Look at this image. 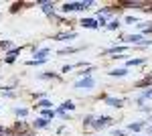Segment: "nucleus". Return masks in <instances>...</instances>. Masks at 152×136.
I'll use <instances>...</instances> for the list:
<instances>
[{
    "instance_id": "39448f33",
    "label": "nucleus",
    "mask_w": 152,
    "mask_h": 136,
    "mask_svg": "<svg viewBox=\"0 0 152 136\" xmlns=\"http://www.w3.org/2000/svg\"><path fill=\"white\" fill-rule=\"evenodd\" d=\"M122 39H124V41H128V43H134V45H140L142 41H144V39H142V35H124Z\"/></svg>"
},
{
    "instance_id": "aec40b11",
    "label": "nucleus",
    "mask_w": 152,
    "mask_h": 136,
    "mask_svg": "<svg viewBox=\"0 0 152 136\" xmlns=\"http://www.w3.org/2000/svg\"><path fill=\"white\" fill-rule=\"evenodd\" d=\"M142 63H144V59H142V57H140V59H130V61H128L130 67H134V65H142Z\"/></svg>"
},
{
    "instance_id": "1a4fd4ad",
    "label": "nucleus",
    "mask_w": 152,
    "mask_h": 136,
    "mask_svg": "<svg viewBox=\"0 0 152 136\" xmlns=\"http://www.w3.org/2000/svg\"><path fill=\"white\" fill-rule=\"evenodd\" d=\"M136 87H152V73L150 75H146L144 79H140L136 83Z\"/></svg>"
},
{
    "instance_id": "ddd939ff",
    "label": "nucleus",
    "mask_w": 152,
    "mask_h": 136,
    "mask_svg": "<svg viewBox=\"0 0 152 136\" xmlns=\"http://www.w3.org/2000/svg\"><path fill=\"white\" fill-rule=\"evenodd\" d=\"M33 126H35L37 130H39V128H47V126H49V120L41 116V118H37V120H35V124H33Z\"/></svg>"
},
{
    "instance_id": "4468645a",
    "label": "nucleus",
    "mask_w": 152,
    "mask_h": 136,
    "mask_svg": "<svg viewBox=\"0 0 152 136\" xmlns=\"http://www.w3.org/2000/svg\"><path fill=\"white\" fill-rule=\"evenodd\" d=\"M142 128H144V122H132V124H128V130H132V132H140Z\"/></svg>"
},
{
    "instance_id": "c756f323",
    "label": "nucleus",
    "mask_w": 152,
    "mask_h": 136,
    "mask_svg": "<svg viewBox=\"0 0 152 136\" xmlns=\"http://www.w3.org/2000/svg\"><path fill=\"white\" fill-rule=\"evenodd\" d=\"M114 136H126V134H124L122 130H114Z\"/></svg>"
},
{
    "instance_id": "dca6fc26",
    "label": "nucleus",
    "mask_w": 152,
    "mask_h": 136,
    "mask_svg": "<svg viewBox=\"0 0 152 136\" xmlns=\"http://www.w3.org/2000/svg\"><path fill=\"white\" fill-rule=\"evenodd\" d=\"M39 77H41V79H57L59 75H57V73H53V71H45V73H41Z\"/></svg>"
},
{
    "instance_id": "f8f14e48",
    "label": "nucleus",
    "mask_w": 152,
    "mask_h": 136,
    "mask_svg": "<svg viewBox=\"0 0 152 136\" xmlns=\"http://www.w3.org/2000/svg\"><path fill=\"white\" fill-rule=\"evenodd\" d=\"M110 75L112 77H124V75H128V71H126V67H118V69H112Z\"/></svg>"
},
{
    "instance_id": "0eeeda50",
    "label": "nucleus",
    "mask_w": 152,
    "mask_h": 136,
    "mask_svg": "<svg viewBox=\"0 0 152 136\" xmlns=\"http://www.w3.org/2000/svg\"><path fill=\"white\" fill-rule=\"evenodd\" d=\"M124 51H126V45H114V47H110L105 53L107 55H122Z\"/></svg>"
},
{
    "instance_id": "5701e85b",
    "label": "nucleus",
    "mask_w": 152,
    "mask_h": 136,
    "mask_svg": "<svg viewBox=\"0 0 152 136\" xmlns=\"http://www.w3.org/2000/svg\"><path fill=\"white\" fill-rule=\"evenodd\" d=\"M83 124H85V128H87V126H91V124H94V116H85Z\"/></svg>"
},
{
    "instance_id": "393cba45",
    "label": "nucleus",
    "mask_w": 152,
    "mask_h": 136,
    "mask_svg": "<svg viewBox=\"0 0 152 136\" xmlns=\"http://www.w3.org/2000/svg\"><path fill=\"white\" fill-rule=\"evenodd\" d=\"M0 49H10V41H0Z\"/></svg>"
},
{
    "instance_id": "b1692460",
    "label": "nucleus",
    "mask_w": 152,
    "mask_h": 136,
    "mask_svg": "<svg viewBox=\"0 0 152 136\" xmlns=\"http://www.w3.org/2000/svg\"><path fill=\"white\" fill-rule=\"evenodd\" d=\"M142 98H144V100H152V87L144 91V93H142Z\"/></svg>"
},
{
    "instance_id": "bb28decb",
    "label": "nucleus",
    "mask_w": 152,
    "mask_h": 136,
    "mask_svg": "<svg viewBox=\"0 0 152 136\" xmlns=\"http://www.w3.org/2000/svg\"><path fill=\"white\" fill-rule=\"evenodd\" d=\"M126 23L132 24V23H136V18H134V16H126Z\"/></svg>"
},
{
    "instance_id": "6ab92c4d",
    "label": "nucleus",
    "mask_w": 152,
    "mask_h": 136,
    "mask_svg": "<svg viewBox=\"0 0 152 136\" xmlns=\"http://www.w3.org/2000/svg\"><path fill=\"white\" fill-rule=\"evenodd\" d=\"M14 112H16V116H18V118H26V114H28V110H26V108H16Z\"/></svg>"
},
{
    "instance_id": "2f4dec72",
    "label": "nucleus",
    "mask_w": 152,
    "mask_h": 136,
    "mask_svg": "<svg viewBox=\"0 0 152 136\" xmlns=\"http://www.w3.org/2000/svg\"><path fill=\"white\" fill-rule=\"evenodd\" d=\"M2 134H4V128H2V126H0V136H2Z\"/></svg>"
},
{
    "instance_id": "9b49d317",
    "label": "nucleus",
    "mask_w": 152,
    "mask_h": 136,
    "mask_svg": "<svg viewBox=\"0 0 152 136\" xmlns=\"http://www.w3.org/2000/svg\"><path fill=\"white\" fill-rule=\"evenodd\" d=\"M81 24L85 26V29H97V26H99L95 18H83V21H81Z\"/></svg>"
},
{
    "instance_id": "7ed1b4c3",
    "label": "nucleus",
    "mask_w": 152,
    "mask_h": 136,
    "mask_svg": "<svg viewBox=\"0 0 152 136\" xmlns=\"http://www.w3.org/2000/svg\"><path fill=\"white\" fill-rule=\"evenodd\" d=\"M112 124H114V120H112L110 116H102V118H97L91 126H94L95 130H102V128H107V126H112Z\"/></svg>"
},
{
    "instance_id": "a878e982",
    "label": "nucleus",
    "mask_w": 152,
    "mask_h": 136,
    "mask_svg": "<svg viewBox=\"0 0 152 136\" xmlns=\"http://www.w3.org/2000/svg\"><path fill=\"white\" fill-rule=\"evenodd\" d=\"M20 6H23V4H20V2H16V4H12V8H10V10H12V12H16L18 8H20Z\"/></svg>"
},
{
    "instance_id": "473e14b6",
    "label": "nucleus",
    "mask_w": 152,
    "mask_h": 136,
    "mask_svg": "<svg viewBox=\"0 0 152 136\" xmlns=\"http://www.w3.org/2000/svg\"><path fill=\"white\" fill-rule=\"evenodd\" d=\"M148 122H150V126H152V116H150V120H148Z\"/></svg>"
},
{
    "instance_id": "423d86ee",
    "label": "nucleus",
    "mask_w": 152,
    "mask_h": 136,
    "mask_svg": "<svg viewBox=\"0 0 152 136\" xmlns=\"http://www.w3.org/2000/svg\"><path fill=\"white\" fill-rule=\"evenodd\" d=\"M39 6L43 8V12H45V14L53 16V10H55V4H53V2H39Z\"/></svg>"
},
{
    "instance_id": "4be33fe9",
    "label": "nucleus",
    "mask_w": 152,
    "mask_h": 136,
    "mask_svg": "<svg viewBox=\"0 0 152 136\" xmlns=\"http://www.w3.org/2000/svg\"><path fill=\"white\" fill-rule=\"evenodd\" d=\"M118 26H120V21H112V23L107 24V29H110V31H116Z\"/></svg>"
},
{
    "instance_id": "f03ea898",
    "label": "nucleus",
    "mask_w": 152,
    "mask_h": 136,
    "mask_svg": "<svg viewBox=\"0 0 152 136\" xmlns=\"http://www.w3.org/2000/svg\"><path fill=\"white\" fill-rule=\"evenodd\" d=\"M75 87L77 90H94L95 81H94V77H81L79 81H75Z\"/></svg>"
},
{
    "instance_id": "c85d7f7f",
    "label": "nucleus",
    "mask_w": 152,
    "mask_h": 136,
    "mask_svg": "<svg viewBox=\"0 0 152 136\" xmlns=\"http://www.w3.org/2000/svg\"><path fill=\"white\" fill-rule=\"evenodd\" d=\"M97 24H107V23H105V16H99V21H97Z\"/></svg>"
},
{
    "instance_id": "20e7f679",
    "label": "nucleus",
    "mask_w": 152,
    "mask_h": 136,
    "mask_svg": "<svg viewBox=\"0 0 152 136\" xmlns=\"http://www.w3.org/2000/svg\"><path fill=\"white\" fill-rule=\"evenodd\" d=\"M12 132H16V134H26V132H31V130H28V126L24 124V122H16V124L12 126Z\"/></svg>"
},
{
    "instance_id": "f257e3e1",
    "label": "nucleus",
    "mask_w": 152,
    "mask_h": 136,
    "mask_svg": "<svg viewBox=\"0 0 152 136\" xmlns=\"http://www.w3.org/2000/svg\"><path fill=\"white\" fill-rule=\"evenodd\" d=\"M94 4V0H85V2H65L63 6H61V10L63 12H73V10H85V8H89Z\"/></svg>"
},
{
    "instance_id": "2eb2a0df",
    "label": "nucleus",
    "mask_w": 152,
    "mask_h": 136,
    "mask_svg": "<svg viewBox=\"0 0 152 136\" xmlns=\"http://www.w3.org/2000/svg\"><path fill=\"white\" fill-rule=\"evenodd\" d=\"M51 106L53 104L49 102V100H39V104H37V108H41V110H51Z\"/></svg>"
},
{
    "instance_id": "a211bd4d",
    "label": "nucleus",
    "mask_w": 152,
    "mask_h": 136,
    "mask_svg": "<svg viewBox=\"0 0 152 136\" xmlns=\"http://www.w3.org/2000/svg\"><path fill=\"white\" fill-rule=\"evenodd\" d=\"M61 110H63V112H67V110L73 112V110H75V104H73V102H65L63 106H61Z\"/></svg>"
},
{
    "instance_id": "f3484780",
    "label": "nucleus",
    "mask_w": 152,
    "mask_h": 136,
    "mask_svg": "<svg viewBox=\"0 0 152 136\" xmlns=\"http://www.w3.org/2000/svg\"><path fill=\"white\" fill-rule=\"evenodd\" d=\"M77 51H81V47H77V49H75V47H71V49H61L59 55H69V53H77Z\"/></svg>"
},
{
    "instance_id": "6e6552de",
    "label": "nucleus",
    "mask_w": 152,
    "mask_h": 136,
    "mask_svg": "<svg viewBox=\"0 0 152 136\" xmlns=\"http://www.w3.org/2000/svg\"><path fill=\"white\" fill-rule=\"evenodd\" d=\"M77 37V33H73V31H69V33H59L55 35V41H65V39H75Z\"/></svg>"
},
{
    "instance_id": "9d476101",
    "label": "nucleus",
    "mask_w": 152,
    "mask_h": 136,
    "mask_svg": "<svg viewBox=\"0 0 152 136\" xmlns=\"http://www.w3.org/2000/svg\"><path fill=\"white\" fill-rule=\"evenodd\" d=\"M105 104L112 106V108H122V106H124V102L118 100V98H105Z\"/></svg>"
},
{
    "instance_id": "cd10ccee",
    "label": "nucleus",
    "mask_w": 152,
    "mask_h": 136,
    "mask_svg": "<svg viewBox=\"0 0 152 136\" xmlns=\"http://www.w3.org/2000/svg\"><path fill=\"white\" fill-rule=\"evenodd\" d=\"M4 63H14V57H4Z\"/></svg>"
},
{
    "instance_id": "7c9ffc66",
    "label": "nucleus",
    "mask_w": 152,
    "mask_h": 136,
    "mask_svg": "<svg viewBox=\"0 0 152 136\" xmlns=\"http://www.w3.org/2000/svg\"><path fill=\"white\" fill-rule=\"evenodd\" d=\"M136 104H138V106H140V108H142V104H144V98H142V96H140V98L136 100Z\"/></svg>"
},
{
    "instance_id": "412c9836",
    "label": "nucleus",
    "mask_w": 152,
    "mask_h": 136,
    "mask_svg": "<svg viewBox=\"0 0 152 136\" xmlns=\"http://www.w3.org/2000/svg\"><path fill=\"white\" fill-rule=\"evenodd\" d=\"M20 51H23V49H20V47H18V49H10V51H8V53H6V57H14V59H16V55H18V53H20Z\"/></svg>"
}]
</instances>
